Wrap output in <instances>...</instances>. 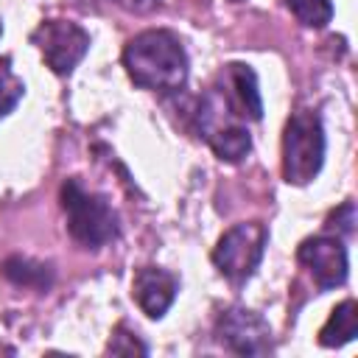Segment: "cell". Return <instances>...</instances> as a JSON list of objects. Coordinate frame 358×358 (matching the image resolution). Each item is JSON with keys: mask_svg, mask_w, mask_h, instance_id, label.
<instances>
[{"mask_svg": "<svg viewBox=\"0 0 358 358\" xmlns=\"http://www.w3.org/2000/svg\"><path fill=\"white\" fill-rule=\"evenodd\" d=\"M129 78L143 90H179L187 81V53L173 31L151 28L129 39L123 50Z\"/></svg>", "mask_w": 358, "mask_h": 358, "instance_id": "cell-1", "label": "cell"}, {"mask_svg": "<svg viewBox=\"0 0 358 358\" xmlns=\"http://www.w3.org/2000/svg\"><path fill=\"white\" fill-rule=\"evenodd\" d=\"M62 207L67 215V229L81 246L98 249L117 238L115 210L106 204V199L90 193L78 179H67L62 185Z\"/></svg>", "mask_w": 358, "mask_h": 358, "instance_id": "cell-2", "label": "cell"}, {"mask_svg": "<svg viewBox=\"0 0 358 358\" xmlns=\"http://www.w3.org/2000/svg\"><path fill=\"white\" fill-rule=\"evenodd\" d=\"M324 162V129L316 112L299 109L288 117L282 134V176L291 185H308Z\"/></svg>", "mask_w": 358, "mask_h": 358, "instance_id": "cell-3", "label": "cell"}, {"mask_svg": "<svg viewBox=\"0 0 358 358\" xmlns=\"http://www.w3.org/2000/svg\"><path fill=\"white\" fill-rule=\"evenodd\" d=\"M266 241H268V232L260 221H243V224H235L229 227L215 249H213V263L215 268L235 285L246 282L255 268L260 266L263 260V249H266Z\"/></svg>", "mask_w": 358, "mask_h": 358, "instance_id": "cell-4", "label": "cell"}, {"mask_svg": "<svg viewBox=\"0 0 358 358\" xmlns=\"http://www.w3.org/2000/svg\"><path fill=\"white\" fill-rule=\"evenodd\" d=\"M31 42L39 48L48 67L59 76L73 73V67L87 56L90 50V34L67 20H45L31 34Z\"/></svg>", "mask_w": 358, "mask_h": 358, "instance_id": "cell-5", "label": "cell"}, {"mask_svg": "<svg viewBox=\"0 0 358 358\" xmlns=\"http://www.w3.org/2000/svg\"><path fill=\"white\" fill-rule=\"evenodd\" d=\"M218 341L238 355H266L271 350V330L255 310L229 308L218 319Z\"/></svg>", "mask_w": 358, "mask_h": 358, "instance_id": "cell-6", "label": "cell"}, {"mask_svg": "<svg viewBox=\"0 0 358 358\" xmlns=\"http://www.w3.org/2000/svg\"><path fill=\"white\" fill-rule=\"evenodd\" d=\"M299 263L313 274L319 288H336L347 280V249L341 241L316 235L299 246Z\"/></svg>", "mask_w": 358, "mask_h": 358, "instance_id": "cell-7", "label": "cell"}, {"mask_svg": "<svg viewBox=\"0 0 358 358\" xmlns=\"http://www.w3.org/2000/svg\"><path fill=\"white\" fill-rule=\"evenodd\" d=\"M176 291H179V282L171 271L165 268H154V266H145L134 274V282H131V294L140 305V310L151 319H159L165 316V310L173 305L176 299Z\"/></svg>", "mask_w": 358, "mask_h": 358, "instance_id": "cell-8", "label": "cell"}, {"mask_svg": "<svg viewBox=\"0 0 358 358\" xmlns=\"http://www.w3.org/2000/svg\"><path fill=\"white\" fill-rule=\"evenodd\" d=\"M224 78V92L227 98L232 101V106L241 112V117H249V120H260L263 115V101H260V90H257V76L249 64H229L227 73L221 76Z\"/></svg>", "mask_w": 358, "mask_h": 358, "instance_id": "cell-9", "label": "cell"}, {"mask_svg": "<svg viewBox=\"0 0 358 358\" xmlns=\"http://www.w3.org/2000/svg\"><path fill=\"white\" fill-rule=\"evenodd\" d=\"M355 333H358V308L352 299H344L341 305H336V310L330 313V319L319 330V344L322 347H341V344L352 341Z\"/></svg>", "mask_w": 358, "mask_h": 358, "instance_id": "cell-10", "label": "cell"}, {"mask_svg": "<svg viewBox=\"0 0 358 358\" xmlns=\"http://www.w3.org/2000/svg\"><path fill=\"white\" fill-rule=\"evenodd\" d=\"M204 140H207L210 148H213L221 159H227V162L243 159V157L249 154V148H252V137H249V129H246L243 123H232V126H227V129H218V131H213V134L204 137Z\"/></svg>", "mask_w": 358, "mask_h": 358, "instance_id": "cell-11", "label": "cell"}, {"mask_svg": "<svg viewBox=\"0 0 358 358\" xmlns=\"http://www.w3.org/2000/svg\"><path fill=\"white\" fill-rule=\"evenodd\" d=\"M3 274H6L11 282H17V285H31V288H48V285H50L48 266L31 263V260H25V257H11V260H6Z\"/></svg>", "mask_w": 358, "mask_h": 358, "instance_id": "cell-12", "label": "cell"}, {"mask_svg": "<svg viewBox=\"0 0 358 358\" xmlns=\"http://www.w3.org/2000/svg\"><path fill=\"white\" fill-rule=\"evenodd\" d=\"M282 3L308 28H324L330 22V17H333L330 0H282Z\"/></svg>", "mask_w": 358, "mask_h": 358, "instance_id": "cell-13", "label": "cell"}, {"mask_svg": "<svg viewBox=\"0 0 358 358\" xmlns=\"http://www.w3.org/2000/svg\"><path fill=\"white\" fill-rule=\"evenodd\" d=\"M22 92H25L22 78L14 76L8 59H0V117H6V115L20 103Z\"/></svg>", "mask_w": 358, "mask_h": 358, "instance_id": "cell-14", "label": "cell"}, {"mask_svg": "<svg viewBox=\"0 0 358 358\" xmlns=\"http://www.w3.org/2000/svg\"><path fill=\"white\" fill-rule=\"evenodd\" d=\"M109 352H117V355H134V352H140V355H145L148 347L137 336H129L123 327H117V333L109 341Z\"/></svg>", "mask_w": 358, "mask_h": 358, "instance_id": "cell-15", "label": "cell"}, {"mask_svg": "<svg viewBox=\"0 0 358 358\" xmlns=\"http://www.w3.org/2000/svg\"><path fill=\"white\" fill-rule=\"evenodd\" d=\"M115 3L126 11H134V14H148L159 6V0H115Z\"/></svg>", "mask_w": 358, "mask_h": 358, "instance_id": "cell-16", "label": "cell"}, {"mask_svg": "<svg viewBox=\"0 0 358 358\" xmlns=\"http://www.w3.org/2000/svg\"><path fill=\"white\" fill-rule=\"evenodd\" d=\"M0 34H3V25H0Z\"/></svg>", "mask_w": 358, "mask_h": 358, "instance_id": "cell-17", "label": "cell"}, {"mask_svg": "<svg viewBox=\"0 0 358 358\" xmlns=\"http://www.w3.org/2000/svg\"><path fill=\"white\" fill-rule=\"evenodd\" d=\"M235 3H241V0H235Z\"/></svg>", "mask_w": 358, "mask_h": 358, "instance_id": "cell-18", "label": "cell"}]
</instances>
